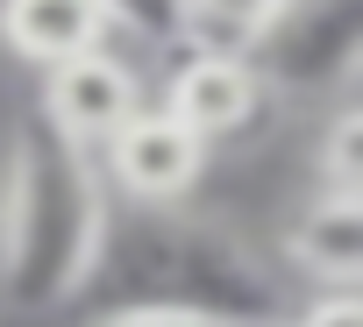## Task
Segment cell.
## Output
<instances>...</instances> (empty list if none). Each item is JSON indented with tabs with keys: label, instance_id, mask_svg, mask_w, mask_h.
Listing matches in <instances>:
<instances>
[{
	"label": "cell",
	"instance_id": "6da1fadb",
	"mask_svg": "<svg viewBox=\"0 0 363 327\" xmlns=\"http://www.w3.org/2000/svg\"><path fill=\"white\" fill-rule=\"evenodd\" d=\"M107 228V193L93 156L43 121L15 128L0 178V299L15 313H57L79 299Z\"/></svg>",
	"mask_w": 363,
	"mask_h": 327
},
{
	"label": "cell",
	"instance_id": "7a4b0ae2",
	"mask_svg": "<svg viewBox=\"0 0 363 327\" xmlns=\"http://www.w3.org/2000/svg\"><path fill=\"white\" fill-rule=\"evenodd\" d=\"M356 57H363V0H285L250 50L257 79L292 100L299 93L356 100Z\"/></svg>",
	"mask_w": 363,
	"mask_h": 327
},
{
	"label": "cell",
	"instance_id": "3957f363",
	"mask_svg": "<svg viewBox=\"0 0 363 327\" xmlns=\"http://www.w3.org/2000/svg\"><path fill=\"white\" fill-rule=\"evenodd\" d=\"M207 164H214V149H207L193 128H178L157 100H143V107L93 149V171H100L121 200H135V207H178L186 193H200Z\"/></svg>",
	"mask_w": 363,
	"mask_h": 327
},
{
	"label": "cell",
	"instance_id": "277c9868",
	"mask_svg": "<svg viewBox=\"0 0 363 327\" xmlns=\"http://www.w3.org/2000/svg\"><path fill=\"white\" fill-rule=\"evenodd\" d=\"M271 100L278 93L257 79L250 57H235V50H193V43L171 50V71H164V93H157V107L178 128H193L207 149L214 142H242L250 128H264Z\"/></svg>",
	"mask_w": 363,
	"mask_h": 327
},
{
	"label": "cell",
	"instance_id": "5b68a950",
	"mask_svg": "<svg viewBox=\"0 0 363 327\" xmlns=\"http://www.w3.org/2000/svg\"><path fill=\"white\" fill-rule=\"evenodd\" d=\"M135 107H143V79H135L114 50H86V57H65V64L43 71V107H36V121H43L50 135H65L72 149L93 156Z\"/></svg>",
	"mask_w": 363,
	"mask_h": 327
},
{
	"label": "cell",
	"instance_id": "8992f818",
	"mask_svg": "<svg viewBox=\"0 0 363 327\" xmlns=\"http://www.w3.org/2000/svg\"><path fill=\"white\" fill-rule=\"evenodd\" d=\"M285 256L306 292H356L363 277V193H306L285 228Z\"/></svg>",
	"mask_w": 363,
	"mask_h": 327
},
{
	"label": "cell",
	"instance_id": "52a82bcc",
	"mask_svg": "<svg viewBox=\"0 0 363 327\" xmlns=\"http://www.w3.org/2000/svg\"><path fill=\"white\" fill-rule=\"evenodd\" d=\"M114 22L100 0H0V43L22 64H65L86 50H107Z\"/></svg>",
	"mask_w": 363,
	"mask_h": 327
},
{
	"label": "cell",
	"instance_id": "ba28073f",
	"mask_svg": "<svg viewBox=\"0 0 363 327\" xmlns=\"http://www.w3.org/2000/svg\"><path fill=\"white\" fill-rule=\"evenodd\" d=\"M313 164H320L313 193H363V114H356V100H335Z\"/></svg>",
	"mask_w": 363,
	"mask_h": 327
},
{
	"label": "cell",
	"instance_id": "9c48e42d",
	"mask_svg": "<svg viewBox=\"0 0 363 327\" xmlns=\"http://www.w3.org/2000/svg\"><path fill=\"white\" fill-rule=\"evenodd\" d=\"M107 22L150 50H178L186 43V0H100Z\"/></svg>",
	"mask_w": 363,
	"mask_h": 327
},
{
	"label": "cell",
	"instance_id": "30bf717a",
	"mask_svg": "<svg viewBox=\"0 0 363 327\" xmlns=\"http://www.w3.org/2000/svg\"><path fill=\"white\" fill-rule=\"evenodd\" d=\"M285 327H363V306H356V292H306L285 313Z\"/></svg>",
	"mask_w": 363,
	"mask_h": 327
},
{
	"label": "cell",
	"instance_id": "8fae6325",
	"mask_svg": "<svg viewBox=\"0 0 363 327\" xmlns=\"http://www.w3.org/2000/svg\"><path fill=\"white\" fill-rule=\"evenodd\" d=\"M100 327H214V320L171 313V306H114V313H100Z\"/></svg>",
	"mask_w": 363,
	"mask_h": 327
}]
</instances>
